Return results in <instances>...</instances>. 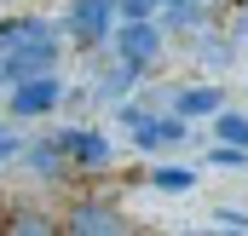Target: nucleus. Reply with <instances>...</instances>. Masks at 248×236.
I'll use <instances>...</instances> for the list:
<instances>
[{"instance_id":"f257e3e1","label":"nucleus","mask_w":248,"mask_h":236,"mask_svg":"<svg viewBox=\"0 0 248 236\" xmlns=\"http://www.w3.org/2000/svg\"><path fill=\"white\" fill-rule=\"evenodd\" d=\"M6 58H0V75L6 81H29V75H46L58 63V41L52 35H17V41H0Z\"/></svg>"},{"instance_id":"f03ea898","label":"nucleus","mask_w":248,"mask_h":236,"mask_svg":"<svg viewBox=\"0 0 248 236\" xmlns=\"http://www.w3.org/2000/svg\"><path fill=\"white\" fill-rule=\"evenodd\" d=\"M156 46H162V29H156L150 17H127L122 29H116V52H122V63H133V69H144V63L156 58Z\"/></svg>"},{"instance_id":"7ed1b4c3","label":"nucleus","mask_w":248,"mask_h":236,"mask_svg":"<svg viewBox=\"0 0 248 236\" xmlns=\"http://www.w3.org/2000/svg\"><path fill=\"white\" fill-rule=\"evenodd\" d=\"M69 29H75L81 46L104 41V35L116 29V0H69Z\"/></svg>"},{"instance_id":"20e7f679","label":"nucleus","mask_w":248,"mask_h":236,"mask_svg":"<svg viewBox=\"0 0 248 236\" xmlns=\"http://www.w3.org/2000/svg\"><path fill=\"white\" fill-rule=\"evenodd\" d=\"M58 98H63V87L52 81V69H46V75H29V81H17V92H12V116H46Z\"/></svg>"},{"instance_id":"39448f33","label":"nucleus","mask_w":248,"mask_h":236,"mask_svg":"<svg viewBox=\"0 0 248 236\" xmlns=\"http://www.w3.org/2000/svg\"><path fill=\"white\" fill-rule=\"evenodd\" d=\"M69 231H75V236H122L127 219L110 213L104 202H75V207H69Z\"/></svg>"},{"instance_id":"423d86ee","label":"nucleus","mask_w":248,"mask_h":236,"mask_svg":"<svg viewBox=\"0 0 248 236\" xmlns=\"http://www.w3.org/2000/svg\"><path fill=\"white\" fill-rule=\"evenodd\" d=\"M127 127L139 133V144L144 150H162V144H179L185 138V116H168V121H156V116H139V110H127Z\"/></svg>"},{"instance_id":"0eeeda50","label":"nucleus","mask_w":248,"mask_h":236,"mask_svg":"<svg viewBox=\"0 0 248 236\" xmlns=\"http://www.w3.org/2000/svg\"><path fill=\"white\" fill-rule=\"evenodd\" d=\"M58 150H69L81 167H104V162H110V144H104L98 133H63V138H58Z\"/></svg>"},{"instance_id":"6e6552de","label":"nucleus","mask_w":248,"mask_h":236,"mask_svg":"<svg viewBox=\"0 0 248 236\" xmlns=\"http://www.w3.org/2000/svg\"><path fill=\"white\" fill-rule=\"evenodd\" d=\"M219 104H225V92H219V87H190V92L173 98V110H179V116H214Z\"/></svg>"},{"instance_id":"1a4fd4ad","label":"nucleus","mask_w":248,"mask_h":236,"mask_svg":"<svg viewBox=\"0 0 248 236\" xmlns=\"http://www.w3.org/2000/svg\"><path fill=\"white\" fill-rule=\"evenodd\" d=\"M214 133H219L225 144H243V150H248V116H237V110H225V104L214 110Z\"/></svg>"},{"instance_id":"9d476101","label":"nucleus","mask_w":248,"mask_h":236,"mask_svg":"<svg viewBox=\"0 0 248 236\" xmlns=\"http://www.w3.org/2000/svg\"><path fill=\"white\" fill-rule=\"evenodd\" d=\"M150 184H156V190H190V184H196V173H185V167H156V173H150Z\"/></svg>"},{"instance_id":"9b49d317","label":"nucleus","mask_w":248,"mask_h":236,"mask_svg":"<svg viewBox=\"0 0 248 236\" xmlns=\"http://www.w3.org/2000/svg\"><path fill=\"white\" fill-rule=\"evenodd\" d=\"M208 162H214V167H243V162H248V150H243V144H225V138H219V150H214Z\"/></svg>"},{"instance_id":"f8f14e48","label":"nucleus","mask_w":248,"mask_h":236,"mask_svg":"<svg viewBox=\"0 0 248 236\" xmlns=\"http://www.w3.org/2000/svg\"><path fill=\"white\" fill-rule=\"evenodd\" d=\"M214 225H219V231H248V213H237V207H214Z\"/></svg>"},{"instance_id":"ddd939ff","label":"nucleus","mask_w":248,"mask_h":236,"mask_svg":"<svg viewBox=\"0 0 248 236\" xmlns=\"http://www.w3.org/2000/svg\"><path fill=\"white\" fill-rule=\"evenodd\" d=\"M12 150H17V138H12V133H0V162H6Z\"/></svg>"},{"instance_id":"4468645a","label":"nucleus","mask_w":248,"mask_h":236,"mask_svg":"<svg viewBox=\"0 0 248 236\" xmlns=\"http://www.w3.org/2000/svg\"><path fill=\"white\" fill-rule=\"evenodd\" d=\"M150 6H185V0H150Z\"/></svg>"}]
</instances>
